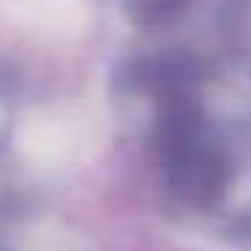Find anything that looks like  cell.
Masks as SVG:
<instances>
[{
  "mask_svg": "<svg viewBox=\"0 0 251 251\" xmlns=\"http://www.w3.org/2000/svg\"><path fill=\"white\" fill-rule=\"evenodd\" d=\"M139 27L169 33L151 56H230L236 33L251 21V0H121Z\"/></svg>",
  "mask_w": 251,
  "mask_h": 251,
  "instance_id": "obj_1",
  "label": "cell"
}]
</instances>
